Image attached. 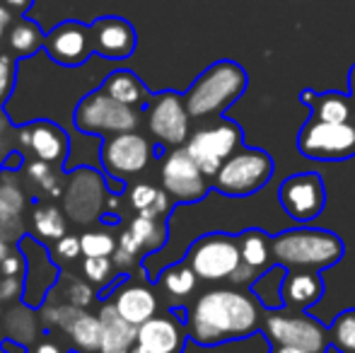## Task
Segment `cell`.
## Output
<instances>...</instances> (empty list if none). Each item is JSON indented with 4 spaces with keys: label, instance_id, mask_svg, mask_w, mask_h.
Returning a JSON list of instances; mask_svg holds the SVG:
<instances>
[{
    "label": "cell",
    "instance_id": "obj_1",
    "mask_svg": "<svg viewBox=\"0 0 355 353\" xmlns=\"http://www.w3.org/2000/svg\"><path fill=\"white\" fill-rule=\"evenodd\" d=\"M261 302L234 288H215L196 298L187 312L189 339L201 346H218L225 341L247 339L261 329Z\"/></svg>",
    "mask_w": 355,
    "mask_h": 353
},
{
    "label": "cell",
    "instance_id": "obj_2",
    "mask_svg": "<svg viewBox=\"0 0 355 353\" xmlns=\"http://www.w3.org/2000/svg\"><path fill=\"white\" fill-rule=\"evenodd\" d=\"M346 255L343 240L322 227H290L273 237V261L288 271H324Z\"/></svg>",
    "mask_w": 355,
    "mask_h": 353
},
{
    "label": "cell",
    "instance_id": "obj_3",
    "mask_svg": "<svg viewBox=\"0 0 355 353\" xmlns=\"http://www.w3.org/2000/svg\"><path fill=\"white\" fill-rule=\"evenodd\" d=\"M247 85L249 76L239 63L215 61L184 92V102L191 119L220 117L242 97Z\"/></svg>",
    "mask_w": 355,
    "mask_h": 353
},
{
    "label": "cell",
    "instance_id": "obj_4",
    "mask_svg": "<svg viewBox=\"0 0 355 353\" xmlns=\"http://www.w3.org/2000/svg\"><path fill=\"white\" fill-rule=\"evenodd\" d=\"M184 261L193 268L201 281L208 283H237V286H252L254 278L244 268L239 237L211 232L193 242L184 255Z\"/></svg>",
    "mask_w": 355,
    "mask_h": 353
},
{
    "label": "cell",
    "instance_id": "obj_5",
    "mask_svg": "<svg viewBox=\"0 0 355 353\" xmlns=\"http://www.w3.org/2000/svg\"><path fill=\"white\" fill-rule=\"evenodd\" d=\"M73 121L78 131L87 136H116V133L136 131V126L141 123V109L116 102L99 87L80 99Z\"/></svg>",
    "mask_w": 355,
    "mask_h": 353
},
{
    "label": "cell",
    "instance_id": "obj_6",
    "mask_svg": "<svg viewBox=\"0 0 355 353\" xmlns=\"http://www.w3.org/2000/svg\"><path fill=\"white\" fill-rule=\"evenodd\" d=\"M261 332L268 344L297 346L314 353H327L331 346L329 327L307 315V310H266L261 322Z\"/></svg>",
    "mask_w": 355,
    "mask_h": 353
},
{
    "label": "cell",
    "instance_id": "obj_7",
    "mask_svg": "<svg viewBox=\"0 0 355 353\" xmlns=\"http://www.w3.org/2000/svg\"><path fill=\"white\" fill-rule=\"evenodd\" d=\"M273 175V157L259 148H239L213 177V189L223 196H252L261 191Z\"/></svg>",
    "mask_w": 355,
    "mask_h": 353
},
{
    "label": "cell",
    "instance_id": "obj_8",
    "mask_svg": "<svg viewBox=\"0 0 355 353\" xmlns=\"http://www.w3.org/2000/svg\"><path fill=\"white\" fill-rule=\"evenodd\" d=\"M187 153L196 160V165L203 170V175L213 182L218 170L239 150L244 148V133L239 123L220 119V121L203 126L187 141Z\"/></svg>",
    "mask_w": 355,
    "mask_h": 353
},
{
    "label": "cell",
    "instance_id": "obj_9",
    "mask_svg": "<svg viewBox=\"0 0 355 353\" xmlns=\"http://www.w3.org/2000/svg\"><path fill=\"white\" fill-rule=\"evenodd\" d=\"M297 150L309 160H348L355 155V119L338 123L307 119L300 128Z\"/></svg>",
    "mask_w": 355,
    "mask_h": 353
},
{
    "label": "cell",
    "instance_id": "obj_10",
    "mask_svg": "<svg viewBox=\"0 0 355 353\" xmlns=\"http://www.w3.org/2000/svg\"><path fill=\"white\" fill-rule=\"evenodd\" d=\"M159 177H162V189L174 203H198L213 189V182L203 175L187 148H172L164 155Z\"/></svg>",
    "mask_w": 355,
    "mask_h": 353
},
{
    "label": "cell",
    "instance_id": "obj_11",
    "mask_svg": "<svg viewBox=\"0 0 355 353\" xmlns=\"http://www.w3.org/2000/svg\"><path fill=\"white\" fill-rule=\"evenodd\" d=\"M148 114V128L159 146L164 148H184L189 136V121L191 114L184 102V94L164 89V92L153 94V99L145 107Z\"/></svg>",
    "mask_w": 355,
    "mask_h": 353
},
{
    "label": "cell",
    "instance_id": "obj_12",
    "mask_svg": "<svg viewBox=\"0 0 355 353\" xmlns=\"http://www.w3.org/2000/svg\"><path fill=\"white\" fill-rule=\"evenodd\" d=\"M278 201L295 223L307 225L324 211L327 189H324V182L317 172H300V175L288 177L281 184Z\"/></svg>",
    "mask_w": 355,
    "mask_h": 353
},
{
    "label": "cell",
    "instance_id": "obj_13",
    "mask_svg": "<svg viewBox=\"0 0 355 353\" xmlns=\"http://www.w3.org/2000/svg\"><path fill=\"white\" fill-rule=\"evenodd\" d=\"M44 51L53 63L63 68H80L92 56V32L89 24L78 19H66L56 24L51 32H46Z\"/></svg>",
    "mask_w": 355,
    "mask_h": 353
},
{
    "label": "cell",
    "instance_id": "obj_14",
    "mask_svg": "<svg viewBox=\"0 0 355 353\" xmlns=\"http://www.w3.org/2000/svg\"><path fill=\"white\" fill-rule=\"evenodd\" d=\"M153 160V146L136 131L109 136L102 146V165L112 177H131L143 172Z\"/></svg>",
    "mask_w": 355,
    "mask_h": 353
},
{
    "label": "cell",
    "instance_id": "obj_15",
    "mask_svg": "<svg viewBox=\"0 0 355 353\" xmlns=\"http://www.w3.org/2000/svg\"><path fill=\"white\" fill-rule=\"evenodd\" d=\"M19 252L27 259V271H24V293L22 300L29 307H39L46 298V293L56 286L58 268L49 259L46 247L32 235L19 237Z\"/></svg>",
    "mask_w": 355,
    "mask_h": 353
},
{
    "label": "cell",
    "instance_id": "obj_16",
    "mask_svg": "<svg viewBox=\"0 0 355 353\" xmlns=\"http://www.w3.org/2000/svg\"><path fill=\"white\" fill-rule=\"evenodd\" d=\"M92 32V51L104 61H126L136 53L138 34L128 19L119 15H104L89 24Z\"/></svg>",
    "mask_w": 355,
    "mask_h": 353
},
{
    "label": "cell",
    "instance_id": "obj_17",
    "mask_svg": "<svg viewBox=\"0 0 355 353\" xmlns=\"http://www.w3.org/2000/svg\"><path fill=\"white\" fill-rule=\"evenodd\" d=\"M17 146L32 153L37 160H44L49 165H66L71 143L68 136L58 123L49 121V119H39V121L24 123L17 128Z\"/></svg>",
    "mask_w": 355,
    "mask_h": 353
},
{
    "label": "cell",
    "instance_id": "obj_18",
    "mask_svg": "<svg viewBox=\"0 0 355 353\" xmlns=\"http://www.w3.org/2000/svg\"><path fill=\"white\" fill-rule=\"evenodd\" d=\"M46 325H58L73 339L75 349L83 353L102 351V320L99 315H89L83 307L63 305L46 310Z\"/></svg>",
    "mask_w": 355,
    "mask_h": 353
},
{
    "label": "cell",
    "instance_id": "obj_19",
    "mask_svg": "<svg viewBox=\"0 0 355 353\" xmlns=\"http://www.w3.org/2000/svg\"><path fill=\"white\" fill-rule=\"evenodd\" d=\"M104 187L102 177L97 172H89L87 167H80L73 172V182L66 191V211L73 221L89 223L102 218L104 206Z\"/></svg>",
    "mask_w": 355,
    "mask_h": 353
},
{
    "label": "cell",
    "instance_id": "obj_20",
    "mask_svg": "<svg viewBox=\"0 0 355 353\" xmlns=\"http://www.w3.org/2000/svg\"><path fill=\"white\" fill-rule=\"evenodd\" d=\"M187 322L177 320L174 312L169 315H155L138 327V341L150 353H182L187 344Z\"/></svg>",
    "mask_w": 355,
    "mask_h": 353
},
{
    "label": "cell",
    "instance_id": "obj_21",
    "mask_svg": "<svg viewBox=\"0 0 355 353\" xmlns=\"http://www.w3.org/2000/svg\"><path fill=\"white\" fill-rule=\"evenodd\" d=\"M112 302L119 310V315L126 322H131L133 327H141L143 322H148L150 317L157 315V295L148 286H143V283H121L114 291Z\"/></svg>",
    "mask_w": 355,
    "mask_h": 353
},
{
    "label": "cell",
    "instance_id": "obj_22",
    "mask_svg": "<svg viewBox=\"0 0 355 353\" xmlns=\"http://www.w3.org/2000/svg\"><path fill=\"white\" fill-rule=\"evenodd\" d=\"M300 102L309 109V119H317V121L338 123L355 119V102L348 92H314L304 87L300 92Z\"/></svg>",
    "mask_w": 355,
    "mask_h": 353
},
{
    "label": "cell",
    "instance_id": "obj_23",
    "mask_svg": "<svg viewBox=\"0 0 355 353\" xmlns=\"http://www.w3.org/2000/svg\"><path fill=\"white\" fill-rule=\"evenodd\" d=\"M99 320H102V351L99 353H131L138 341V327L123 320L112 300L102 305Z\"/></svg>",
    "mask_w": 355,
    "mask_h": 353
},
{
    "label": "cell",
    "instance_id": "obj_24",
    "mask_svg": "<svg viewBox=\"0 0 355 353\" xmlns=\"http://www.w3.org/2000/svg\"><path fill=\"white\" fill-rule=\"evenodd\" d=\"M324 298L319 271H288L283 281V300L288 310H307Z\"/></svg>",
    "mask_w": 355,
    "mask_h": 353
},
{
    "label": "cell",
    "instance_id": "obj_25",
    "mask_svg": "<svg viewBox=\"0 0 355 353\" xmlns=\"http://www.w3.org/2000/svg\"><path fill=\"white\" fill-rule=\"evenodd\" d=\"M44 42H46V32L29 17H12V22L8 24V32H5L8 53L17 61L32 58L39 51H44Z\"/></svg>",
    "mask_w": 355,
    "mask_h": 353
},
{
    "label": "cell",
    "instance_id": "obj_26",
    "mask_svg": "<svg viewBox=\"0 0 355 353\" xmlns=\"http://www.w3.org/2000/svg\"><path fill=\"white\" fill-rule=\"evenodd\" d=\"M239 237V250H242V261L249 276L257 281L263 271H268L276 261H273V237L266 235L259 227H249Z\"/></svg>",
    "mask_w": 355,
    "mask_h": 353
},
{
    "label": "cell",
    "instance_id": "obj_27",
    "mask_svg": "<svg viewBox=\"0 0 355 353\" xmlns=\"http://www.w3.org/2000/svg\"><path fill=\"white\" fill-rule=\"evenodd\" d=\"M102 89L109 97L116 99V102L128 104L133 109H145L150 99H153V94L145 87V83L133 71H126V68L109 73L102 83Z\"/></svg>",
    "mask_w": 355,
    "mask_h": 353
},
{
    "label": "cell",
    "instance_id": "obj_28",
    "mask_svg": "<svg viewBox=\"0 0 355 353\" xmlns=\"http://www.w3.org/2000/svg\"><path fill=\"white\" fill-rule=\"evenodd\" d=\"M24 203H27V198H24L22 189L15 182H10V179H0V232H5V227H8L5 240L12 235H19V230H22L19 227V216L24 211Z\"/></svg>",
    "mask_w": 355,
    "mask_h": 353
},
{
    "label": "cell",
    "instance_id": "obj_29",
    "mask_svg": "<svg viewBox=\"0 0 355 353\" xmlns=\"http://www.w3.org/2000/svg\"><path fill=\"white\" fill-rule=\"evenodd\" d=\"M288 268L281 264H273L268 271H263L257 281L252 283V295L261 302L263 310H283L285 300H283V281Z\"/></svg>",
    "mask_w": 355,
    "mask_h": 353
},
{
    "label": "cell",
    "instance_id": "obj_30",
    "mask_svg": "<svg viewBox=\"0 0 355 353\" xmlns=\"http://www.w3.org/2000/svg\"><path fill=\"white\" fill-rule=\"evenodd\" d=\"M131 206L136 208L141 216L148 218H164L172 208V198L164 189H157L153 184H136L131 189Z\"/></svg>",
    "mask_w": 355,
    "mask_h": 353
},
{
    "label": "cell",
    "instance_id": "obj_31",
    "mask_svg": "<svg viewBox=\"0 0 355 353\" xmlns=\"http://www.w3.org/2000/svg\"><path fill=\"white\" fill-rule=\"evenodd\" d=\"M198 281L201 278L193 273V268L187 264V261H182V264H172L167 268H162V271L157 273V283L159 288H162L167 295L172 298H189L193 291H196Z\"/></svg>",
    "mask_w": 355,
    "mask_h": 353
},
{
    "label": "cell",
    "instance_id": "obj_32",
    "mask_svg": "<svg viewBox=\"0 0 355 353\" xmlns=\"http://www.w3.org/2000/svg\"><path fill=\"white\" fill-rule=\"evenodd\" d=\"M128 230H131V235L136 237L138 245H141L143 252H148V255L162 250L164 242H167V223H164L162 218H148L138 213L131 221V225H128Z\"/></svg>",
    "mask_w": 355,
    "mask_h": 353
},
{
    "label": "cell",
    "instance_id": "obj_33",
    "mask_svg": "<svg viewBox=\"0 0 355 353\" xmlns=\"http://www.w3.org/2000/svg\"><path fill=\"white\" fill-rule=\"evenodd\" d=\"M34 230L44 240H61L66 235V218L53 203H44V206L34 208Z\"/></svg>",
    "mask_w": 355,
    "mask_h": 353
},
{
    "label": "cell",
    "instance_id": "obj_34",
    "mask_svg": "<svg viewBox=\"0 0 355 353\" xmlns=\"http://www.w3.org/2000/svg\"><path fill=\"white\" fill-rule=\"evenodd\" d=\"M329 339L338 353H355V307L343 310L329 327Z\"/></svg>",
    "mask_w": 355,
    "mask_h": 353
},
{
    "label": "cell",
    "instance_id": "obj_35",
    "mask_svg": "<svg viewBox=\"0 0 355 353\" xmlns=\"http://www.w3.org/2000/svg\"><path fill=\"white\" fill-rule=\"evenodd\" d=\"M85 257H112L116 252V240L109 232H85L80 237Z\"/></svg>",
    "mask_w": 355,
    "mask_h": 353
},
{
    "label": "cell",
    "instance_id": "obj_36",
    "mask_svg": "<svg viewBox=\"0 0 355 353\" xmlns=\"http://www.w3.org/2000/svg\"><path fill=\"white\" fill-rule=\"evenodd\" d=\"M17 83V58L10 53H0V107L8 102Z\"/></svg>",
    "mask_w": 355,
    "mask_h": 353
},
{
    "label": "cell",
    "instance_id": "obj_37",
    "mask_svg": "<svg viewBox=\"0 0 355 353\" xmlns=\"http://www.w3.org/2000/svg\"><path fill=\"white\" fill-rule=\"evenodd\" d=\"M15 141H17V128L10 123L8 114H5L3 107H0V170L5 167L8 157L17 150V143Z\"/></svg>",
    "mask_w": 355,
    "mask_h": 353
},
{
    "label": "cell",
    "instance_id": "obj_38",
    "mask_svg": "<svg viewBox=\"0 0 355 353\" xmlns=\"http://www.w3.org/2000/svg\"><path fill=\"white\" fill-rule=\"evenodd\" d=\"M112 268H114V264L107 259V257H85L83 271H85V278H87L89 283L109 281V276H112Z\"/></svg>",
    "mask_w": 355,
    "mask_h": 353
},
{
    "label": "cell",
    "instance_id": "obj_39",
    "mask_svg": "<svg viewBox=\"0 0 355 353\" xmlns=\"http://www.w3.org/2000/svg\"><path fill=\"white\" fill-rule=\"evenodd\" d=\"M66 298L71 300V305L75 307H87L94 300V291L89 288V283L85 281H68L66 286Z\"/></svg>",
    "mask_w": 355,
    "mask_h": 353
},
{
    "label": "cell",
    "instance_id": "obj_40",
    "mask_svg": "<svg viewBox=\"0 0 355 353\" xmlns=\"http://www.w3.org/2000/svg\"><path fill=\"white\" fill-rule=\"evenodd\" d=\"M56 255L63 257V259H78V257L83 255V245H80V237L63 235L61 240L56 242Z\"/></svg>",
    "mask_w": 355,
    "mask_h": 353
},
{
    "label": "cell",
    "instance_id": "obj_41",
    "mask_svg": "<svg viewBox=\"0 0 355 353\" xmlns=\"http://www.w3.org/2000/svg\"><path fill=\"white\" fill-rule=\"evenodd\" d=\"M24 271H27V259H24V255L19 252V247H17V255H10L8 259L0 264V273H3V276L22 278Z\"/></svg>",
    "mask_w": 355,
    "mask_h": 353
},
{
    "label": "cell",
    "instance_id": "obj_42",
    "mask_svg": "<svg viewBox=\"0 0 355 353\" xmlns=\"http://www.w3.org/2000/svg\"><path fill=\"white\" fill-rule=\"evenodd\" d=\"M24 293V278L17 276H5L0 281V300H12V298H22Z\"/></svg>",
    "mask_w": 355,
    "mask_h": 353
},
{
    "label": "cell",
    "instance_id": "obj_43",
    "mask_svg": "<svg viewBox=\"0 0 355 353\" xmlns=\"http://www.w3.org/2000/svg\"><path fill=\"white\" fill-rule=\"evenodd\" d=\"M27 175L34 179V182H39L42 184L44 179H46L49 175H53L51 172V165L49 162H44V160H37V162H27Z\"/></svg>",
    "mask_w": 355,
    "mask_h": 353
},
{
    "label": "cell",
    "instance_id": "obj_44",
    "mask_svg": "<svg viewBox=\"0 0 355 353\" xmlns=\"http://www.w3.org/2000/svg\"><path fill=\"white\" fill-rule=\"evenodd\" d=\"M0 3H3V8L8 10L12 17H24L27 10L34 5V0H0Z\"/></svg>",
    "mask_w": 355,
    "mask_h": 353
},
{
    "label": "cell",
    "instance_id": "obj_45",
    "mask_svg": "<svg viewBox=\"0 0 355 353\" xmlns=\"http://www.w3.org/2000/svg\"><path fill=\"white\" fill-rule=\"evenodd\" d=\"M29 353H68L66 349H63L58 341H53V339H49V336H44L42 341H37V344L32 346V351Z\"/></svg>",
    "mask_w": 355,
    "mask_h": 353
},
{
    "label": "cell",
    "instance_id": "obj_46",
    "mask_svg": "<svg viewBox=\"0 0 355 353\" xmlns=\"http://www.w3.org/2000/svg\"><path fill=\"white\" fill-rule=\"evenodd\" d=\"M10 22H12V15H10L8 10L3 8V3H0V46L5 44V32H8Z\"/></svg>",
    "mask_w": 355,
    "mask_h": 353
},
{
    "label": "cell",
    "instance_id": "obj_47",
    "mask_svg": "<svg viewBox=\"0 0 355 353\" xmlns=\"http://www.w3.org/2000/svg\"><path fill=\"white\" fill-rule=\"evenodd\" d=\"M271 353H314V351L297 349V346H281V344H271Z\"/></svg>",
    "mask_w": 355,
    "mask_h": 353
},
{
    "label": "cell",
    "instance_id": "obj_48",
    "mask_svg": "<svg viewBox=\"0 0 355 353\" xmlns=\"http://www.w3.org/2000/svg\"><path fill=\"white\" fill-rule=\"evenodd\" d=\"M348 94H351L355 102V63L351 66V71H348Z\"/></svg>",
    "mask_w": 355,
    "mask_h": 353
},
{
    "label": "cell",
    "instance_id": "obj_49",
    "mask_svg": "<svg viewBox=\"0 0 355 353\" xmlns=\"http://www.w3.org/2000/svg\"><path fill=\"white\" fill-rule=\"evenodd\" d=\"M10 257V245H8V240H5L3 235H0V264H3L5 259Z\"/></svg>",
    "mask_w": 355,
    "mask_h": 353
},
{
    "label": "cell",
    "instance_id": "obj_50",
    "mask_svg": "<svg viewBox=\"0 0 355 353\" xmlns=\"http://www.w3.org/2000/svg\"><path fill=\"white\" fill-rule=\"evenodd\" d=\"M102 223L104 225H119V216H109L107 213V216H102Z\"/></svg>",
    "mask_w": 355,
    "mask_h": 353
},
{
    "label": "cell",
    "instance_id": "obj_51",
    "mask_svg": "<svg viewBox=\"0 0 355 353\" xmlns=\"http://www.w3.org/2000/svg\"><path fill=\"white\" fill-rule=\"evenodd\" d=\"M131 353H150V351H148V349H143L141 344H136V346H133V349H131Z\"/></svg>",
    "mask_w": 355,
    "mask_h": 353
},
{
    "label": "cell",
    "instance_id": "obj_52",
    "mask_svg": "<svg viewBox=\"0 0 355 353\" xmlns=\"http://www.w3.org/2000/svg\"><path fill=\"white\" fill-rule=\"evenodd\" d=\"M0 353H5V351H0Z\"/></svg>",
    "mask_w": 355,
    "mask_h": 353
}]
</instances>
